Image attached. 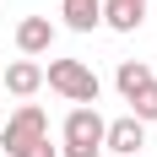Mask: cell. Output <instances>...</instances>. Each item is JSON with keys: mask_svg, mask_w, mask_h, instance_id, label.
<instances>
[{"mask_svg": "<svg viewBox=\"0 0 157 157\" xmlns=\"http://www.w3.org/2000/svg\"><path fill=\"white\" fill-rule=\"evenodd\" d=\"M146 81H157L146 60H119V71H114V87H119V98H125V103H130L136 92H141Z\"/></svg>", "mask_w": 157, "mask_h": 157, "instance_id": "9c48e42d", "label": "cell"}, {"mask_svg": "<svg viewBox=\"0 0 157 157\" xmlns=\"http://www.w3.org/2000/svg\"><path fill=\"white\" fill-rule=\"evenodd\" d=\"M49 136V114L38 103H16V114L0 119V157H22L27 146H38Z\"/></svg>", "mask_w": 157, "mask_h": 157, "instance_id": "7a4b0ae2", "label": "cell"}, {"mask_svg": "<svg viewBox=\"0 0 157 157\" xmlns=\"http://www.w3.org/2000/svg\"><path fill=\"white\" fill-rule=\"evenodd\" d=\"M22 157H60V146H54V141H49V136H44V141H38V146H27V152H22Z\"/></svg>", "mask_w": 157, "mask_h": 157, "instance_id": "8fae6325", "label": "cell"}, {"mask_svg": "<svg viewBox=\"0 0 157 157\" xmlns=\"http://www.w3.org/2000/svg\"><path fill=\"white\" fill-rule=\"evenodd\" d=\"M146 146V125L141 119H109V125H103V152H119V157H136Z\"/></svg>", "mask_w": 157, "mask_h": 157, "instance_id": "277c9868", "label": "cell"}, {"mask_svg": "<svg viewBox=\"0 0 157 157\" xmlns=\"http://www.w3.org/2000/svg\"><path fill=\"white\" fill-rule=\"evenodd\" d=\"M141 22H146V0H103V27L136 33Z\"/></svg>", "mask_w": 157, "mask_h": 157, "instance_id": "52a82bcc", "label": "cell"}, {"mask_svg": "<svg viewBox=\"0 0 157 157\" xmlns=\"http://www.w3.org/2000/svg\"><path fill=\"white\" fill-rule=\"evenodd\" d=\"M44 81L65 98V103H92V109H98V92H103V81H98V71L87 60H49Z\"/></svg>", "mask_w": 157, "mask_h": 157, "instance_id": "3957f363", "label": "cell"}, {"mask_svg": "<svg viewBox=\"0 0 157 157\" xmlns=\"http://www.w3.org/2000/svg\"><path fill=\"white\" fill-rule=\"evenodd\" d=\"M0 119H6V92H0Z\"/></svg>", "mask_w": 157, "mask_h": 157, "instance_id": "7c38bea8", "label": "cell"}, {"mask_svg": "<svg viewBox=\"0 0 157 157\" xmlns=\"http://www.w3.org/2000/svg\"><path fill=\"white\" fill-rule=\"evenodd\" d=\"M60 16L71 33H92L103 27V0H60Z\"/></svg>", "mask_w": 157, "mask_h": 157, "instance_id": "ba28073f", "label": "cell"}, {"mask_svg": "<svg viewBox=\"0 0 157 157\" xmlns=\"http://www.w3.org/2000/svg\"><path fill=\"white\" fill-rule=\"evenodd\" d=\"M16 49H22L27 60L49 54V49H54V22H49V16H22V22H16Z\"/></svg>", "mask_w": 157, "mask_h": 157, "instance_id": "5b68a950", "label": "cell"}, {"mask_svg": "<svg viewBox=\"0 0 157 157\" xmlns=\"http://www.w3.org/2000/svg\"><path fill=\"white\" fill-rule=\"evenodd\" d=\"M103 125L109 119L92 103H76L65 114V125H60V157H98L103 152Z\"/></svg>", "mask_w": 157, "mask_h": 157, "instance_id": "6da1fadb", "label": "cell"}, {"mask_svg": "<svg viewBox=\"0 0 157 157\" xmlns=\"http://www.w3.org/2000/svg\"><path fill=\"white\" fill-rule=\"evenodd\" d=\"M130 119H141V125H157V81H146L141 92L130 98Z\"/></svg>", "mask_w": 157, "mask_h": 157, "instance_id": "30bf717a", "label": "cell"}, {"mask_svg": "<svg viewBox=\"0 0 157 157\" xmlns=\"http://www.w3.org/2000/svg\"><path fill=\"white\" fill-rule=\"evenodd\" d=\"M38 87H44V65L38 60H11L0 71V92H11V98H33Z\"/></svg>", "mask_w": 157, "mask_h": 157, "instance_id": "8992f818", "label": "cell"}]
</instances>
